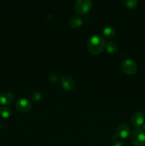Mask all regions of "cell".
I'll return each instance as SVG.
<instances>
[{
    "mask_svg": "<svg viewBox=\"0 0 145 146\" xmlns=\"http://www.w3.org/2000/svg\"><path fill=\"white\" fill-rule=\"evenodd\" d=\"M122 69L128 75H133L137 71V64L132 59H125L122 63Z\"/></svg>",
    "mask_w": 145,
    "mask_h": 146,
    "instance_id": "4",
    "label": "cell"
},
{
    "mask_svg": "<svg viewBox=\"0 0 145 146\" xmlns=\"http://www.w3.org/2000/svg\"><path fill=\"white\" fill-rule=\"evenodd\" d=\"M106 46V41L103 36L98 34L91 36L87 43V48L90 53L97 55L102 52Z\"/></svg>",
    "mask_w": 145,
    "mask_h": 146,
    "instance_id": "1",
    "label": "cell"
},
{
    "mask_svg": "<svg viewBox=\"0 0 145 146\" xmlns=\"http://www.w3.org/2000/svg\"><path fill=\"white\" fill-rule=\"evenodd\" d=\"M115 33H116V31H115V28L111 27V26L105 27L102 30V34L107 38H112V37L115 36Z\"/></svg>",
    "mask_w": 145,
    "mask_h": 146,
    "instance_id": "11",
    "label": "cell"
},
{
    "mask_svg": "<svg viewBox=\"0 0 145 146\" xmlns=\"http://www.w3.org/2000/svg\"><path fill=\"white\" fill-rule=\"evenodd\" d=\"M11 114V110L7 106H3L0 108V115L4 118H8Z\"/></svg>",
    "mask_w": 145,
    "mask_h": 146,
    "instance_id": "13",
    "label": "cell"
},
{
    "mask_svg": "<svg viewBox=\"0 0 145 146\" xmlns=\"http://www.w3.org/2000/svg\"><path fill=\"white\" fill-rule=\"evenodd\" d=\"M112 146H123V143L120 140H116L112 143Z\"/></svg>",
    "mask_w": 145,
    "mask_h": 146,
    "instance_id": "17",
    "label": "cell"
},
{
    "mask_svg": "<svg viewBox=\"0 0 145 146\" xmlns=\"http://www.w3.org/2000/svg\"><path fill=\"white\" fill-rule=\"evenodd\" d=\"M69 24L71 28L77 29L82 24V19L78 16H74L70 19Z\"/></svg>",
    "mask_w": 145,
    "mask_h": 146,
    "instance_id": "10",
    "label": "cell"
},
{
    "mask_svg": "<svg viewBox=\"0 0 145 146\" xmlns=\"http://www.w3.org/2000/svg\"><path fill=\"white\" fill-rule=\"evenodd\" d=\"M16 107L21 113H27L31 109V103L26 98H21L16 101Z\"/></svg>",
    "mask_w": 145,
    "mask_h": 146,
    "instance_id": "5",
    "label": "cell"
},
{
    "mask_svg": "<svg viewBox=\"0 0 145 146\" xmlns=\"http://www.w3.org/2000/svg\"><path fill=\"white\" fill-rule=\"evenodd\" d=\"M92 7L90 0H77L74 5V9L79 14H84L88 12Z\"/></svg>",
    "mask_w": 145,
    "mask_h": 146,
    "instance_id": "3",
    "label": "cell"
},
{
    "mask_svg": "<svg viewBox=\"0 0 145 146\" xmlns=\"http://www.w3.org/2000/svg\"><path fill=\"white\" fill-rule=\"evenodd\" d=\"M132 143L134 146L145 145V131L142 128H136L132 135Z\"/></svg>",
    "mask_w": 145,
    "mask_h": 146,
    "instance_id": "2",
    "label": "cell"
},
{
    "mask_svg": "<svg viewBox=\"0 0 145 146\" xmlns=\"http://www.w3.org/2000/svg\"><path fill=\"white\" fill-rule=\"evenodd\" d=\"M123 4L128 8L134 9L137 6L138 1L137 0H124Z\"/></svg>",
    "mask_w": 145,
    "mask_h": 146,
    "instance_id": "14",
    "label": "cell"
},
{
    "mask_svg": "<svg viewBox=\"0 0 145 146\" xmlns=\"http://www.w3.org/2000/svg\"><path fill=\"white\" fill-rule=\"evenodd\" d=\"M48 80H49V81H51L52 83L56 82L58 80V74H55V73H52V74H49L48 75Z\"/></svg>",
    "mask_w": 145,
    "mask_h": 146,
    "instance_id": "16",
    "label": "cell"
},
{
    "mask_svg": "<svg viewBox=\"0 0 145 146\" xmlns=\"http://www.w3.org/2000/svg\"><path fill=\"white\" fill-rule=\"evenodd\" d=\"M144 122V115L140 111L134 113L131 118V123L134 128H139Z\"/></svg>",
    "mask_w": 145,
    "mask_h": 146,
    "instance_id": "8",
    "label": "cell"
},
{
    "mask_svg": "<svg viewBox=\"0 0 145 146\" xmlns=\"http://www.w3.org/2000/svg\"><path fill=\"white\" fill-rule=\"evenodd\" d=\"M14 96L9 91H4L0 94V102L4 105H9L14 101Z\"/></svg>",
    "mask_w": 145,
    "mask_h": 146,
    "instance_id": "9",
    "label": "cell"
},
{
    "mask_svg": "<svg viewBox=\"0 0 145 146\" xmlns=\"http://www.w3.org/2000/svg\"><path fill=\"white\" fill-rule=\"evenodd\" d=\"M106 50L110 54L116 53L118 50V44L114 41H109L106 44Z\"/></svg>",
    "mask_w": 145,
    "mask_h": 146,
    "instance_id": "12",
    "label": "cell"
},
{
    "mask_svg": "<svg viewBox=\"0 0 145 146\" xmlns=\"http://www.w3.org/2000/svg\"><path fill=\"white\" fill-rule=\"evenodd\" d=\"M115 133L117 135L119 138L125 139V138H128L130 134V128L127 124L121 123L117 128Z\"/></svg>",
    "mask_w": 145,
    "mask_h": 146,
    "instance_id": "7",
    "label": "cell"
},
{
    "mask_svg": "<svg viewBox=\"0 0 145 146\" xmlns=\"http://www.w3.org/2000/svg\"><path fill=\"white\" fill-rule=\"evenodd\" d=\"M41 97H42V94H41V91H34L31 94V98H32L33 101H35V102L39 101L41 99Z\"/></svg>",
    "mask_w": 145,
    "mask_h": 146,
    "instance_id": "15",
    "label": "cell"
},
{
    "mask_svg": "<svg viewBox=\"0 0 145 146\" xmlns=\"http://www.w3.org/2000/svg\"><path fill=\"white\" fill-rule=\"evenodd\" d=\"M61 86L66 91H72L75 88V81L69 75H63L60 79Z\"/></svg>",
    "mask_w": 145,
    "mask_h": 146,
    "instance_id": "6",
    "label": "cell"
},
{
    "mask_svg": "<svg viewBox=\"0 0 145 146\" xmlns=\"http://www.w3.org/2000/svg\"><path fill=\"white\" fill-rule=\"evenodd\" d=\"M143 130L145 131V123L144 124V125H143Z\"/></svg>",
    "mask_w": 145,
    "mask_h": 146,
    "instance_id": "18",
    "label": "cell"
}]
</instances>
